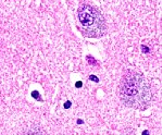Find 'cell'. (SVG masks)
Instances as JSON below:
<instances>
[{"mask_svg":"<svg viewBox=\"0 0 162 135\" xmlns=\"http://www.w3.org/2000/svg\"><path fill=\"white\" fill-rule=\"evenodd\" d=\"M87 59H88V62H89V63L96 64V61L94 60V58H93V57H90V56H88V57H87Z\"/></svg>","mask_w":162,"mask_h":135,"instance_id":"5b68a950","label":"cell"},{"mask_svg":"<svg viewBox=\"0 0 162 135\" xmlns=\"http://www.w3.org/2000/svg\"><path fill=\"white\" fill-rule=\"evenodd\" d=\"M71 107V101H67V103L64 105V108H70Z\"/></svg>","mask_w":162,"mask_h":135,"instance_id":"52a82bcc","label":"cell"},{"mask_svg":"<svg viewBox=\"0 0 162 135\" xmlns=\"http://www.w3.org/2000/svg\"><path fill=\"white\" fill-rule=\"evenodd\" d=\"M142 135H149V131H148V130H145V131L142 132Z\"/></svg>","mask_w":162,"mask_h":135,"instance_id":"9c48e42d","label":"cell"},{"mask_svg":"<svg viewBox=\"0 0 162 135\" xmlns=\"http://www.w3.org/2000/svg\"><path fill=\"white\" fill-rule=\"evenodd\" d=\"M23 135H47V134L41 127H31V129L27 130Z\"/></svg>","mask_w":162,"mask_h":135,"instance_id":"3957f363","label":"cell"},{"mask_svg":"<svg viewBox=\"0 0 162 135\" xmlns=\"http://www.w3.org/2000/svg\"><path fill=\"white\" fill-rule=\"evenodd\" d=\"M119 94L124 105L138 110L147 109L154 97L150 83L135 71H128L122 78Z\"/></svg>","mask_w":162,"mask_h":135,"instance_id":"6da1fadb","label":"cell"},{"mask_svg":"<svg viewBox=\"0 0 162 135\" xmlns=\"http://www.w3.org/2000/svg\"><path fill=\"white\" fill-rule=\"evenodd\" d=\"M76 87H77V88L82 87V82H77V83H76Z\"/></svg>","mask_w":162,"mask_h":135,"instance_id":"ba28073f","label":"cell"},{"mask_svg":"<svg viewBox=\"0 0 162 135\" xmlns=\"http://www.w3.org/2000/svg\"><path fill=\"white\" fill-rule=\"evenodd\" d=\"M81 32L90 38H99L107 32V24L101 12L90 5H81L78 8Z\"/></svg>","mask_w":162,"mask_h":135,"instance_id":"7a4b0ae2","label":"cell"},{"mask_svg":"<svg viewBox=\"0 0 162 135\" xmlns=\"http://www.w3.org/2000/svg\"><path fill=\"white\" fill-rule=\"evenodd\" d=\"M89 80L94 81V82H99V80H98L97 78H96L95 75H90V76H89Z\"/></svg>","mask_w":162,"mask_h":135,"instance_id":"8992f818","label":"cell"},{"mask_svg":"<svg viewBox=\"0 0 162 135\" xmlns=\"http://www.w3.org/2000/svg\"><path fill=\"white\" fill-rule=\"evenodd\" d=\"M32 96L34 98H36V99H40V97H39V95H38L37 91H34V92H33V94H32Z\"/></svg>","mask_w":162,"mask_h":135,"instance_id":"277c9868","label":"cell"},{"mask_svg":"<svg viewBox=\"0 0 162 135\" xmlns=\"http://www.w3.org/2000/svg\"><path fill=\"white\" fill-rule=\"evenodd\" d=\"M142 51H145V52H147V51H148V48H147V47H144V46H142Z\"/></svg>","mask_w":162,"mask_h":135,"instance_id":"30bf717a","label":"cell"}]
</instances>
